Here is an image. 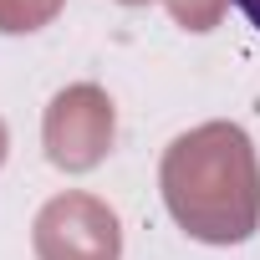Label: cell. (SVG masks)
<instances>
[{
	"mask_svg": "<svg viewBox=\"0 0 260 260\" xmlns=\"http://www.w3.org/2000/svg\"><path fill=\"white\" fill-rule=\"evenodd\" d=\"M235 11H240V16H245V21L260 31V0H235Z\"/></svg>",
	"mask_w": 260,
	"mask_h": 260,
	"instance_id": "6da1fadb",
	"label": "cell"
}]
</instances>
